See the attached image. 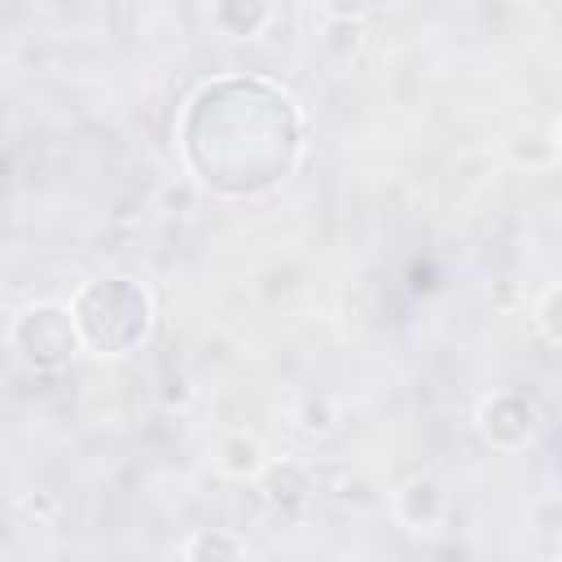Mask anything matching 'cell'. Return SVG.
<instances>
[{"mask_svg":"<svg viewBox=\"0 0 562 562\" xmlns=\"http://www.w3.org/2000/svg\"><path fill=\"white\" fill-rule=\"evenodd\" d=\"M255 487H259V496H263L268 509H277V514H299V509L307 505V496H312V470H307L303 461H268V465L259 470Z\"/></svg>","mask_w":562,"mask_h":562,"instance_id":"obj_5","label":"cell"},{"mask_svg":"<svg viewBox=\"0 0 562 562\" xmlns=\"http://www.w3.org/2000/svg\"><path fill=\"white\" fill-rule=\"evenodd\" d=\"M180 154L211 193L259 198L299 167L303 114L268 79H215L193 92L180 119Z\"/></svg>","mask_w":562,"mask_h":562,"instance_id":"obj_1","label":"cell"},{"mask_svg":"<svg viewBox=\"0 0 562 562\" xmlns=\"http://www.w3.org/2000/svg\"><path fill=\"white\" fill-rule=\"evenodd\" d=\"M83 347L97 356H127L154 329V294L136 277H97L83 281L70 299Z\"/></svg>","mask_w":562,"mask_h":562,"instance_id":"obj_2","label":"cell"},{"mask_svg":"<svg viewBox=\"0 0 562 562\" xmlns=\"http://www.w3.org/2000/svg\"><path fill=\"white\" fill-rule=\"evenodd\" d=\"M540 430V408L518 391H496L479 404V435L496 452H522Z\"/></svg>","mask_w":562,"mask_h":562,"instance_id":"obj_4","label":"cell"},{"mask_svg":"<svg viewBox=\"0 0 562 562\" xmlns=\"http://www.w3.org/2000/svg\"><path fill=\"white\" fill-rule=\"evenodd\" d=\"M268 465L263 457V443L246 430H228L220 443H215V470L224 479H259V470Z\"/></svg>","mask_w":562,"mask_h":562,"instance_id":"obj_8","label":"cell"},{"mask_svg":"<svg viewBox=\"0 0 562 562\" xmlns=\"http://www.w3.org/2000/svg\"><path fill=\"white\" fill-rule=\"evenodd\" d=\"M290 422H294V430H299V435H307V439H321V435H329V430H334L338 413H334V404H329L325 395H303V400L294 404Z\"/></svg>","mask_w":562,"mask_h":562,"instance_id":"obj_10","label":"cell"},{"mask_svg":"<svg viewBox=\"0 0 562 562\" xmlns=\"http://www.w3.org/2000/svg\"><path fill=\"white\" fill-rule=\"evenodd\" d=\"M395 514L404 527H435L443 518V487L435 479H408L395 492Z\"/></svg>","mask_w":562,"mask_h":562,"instance_id":"obj_7","label":"cell"},{"mask_svg":"<svg viewBox=\"0 0 562 562\" xmlns=\"http://www.w3.org/2000/svg\"><path fill=\"white\" fill-rule=\"evenodd\" d=\"M558 162H562V123H558Z\"/></svg>","mask_w":562,"mask_h":562,"instance_id":"obj_15","label":"cell"},{"mask_svg":"<svg viewBox=\"0 0 562 562\" xmlns=\"http://www.w3.org/2000/svg\"><path fill=\"white\" fill-rule=\"evenodd\" d=\"M246 553V540L228 536V531H215V527H202L193 531L184 544H180V558L189 562H206V558H241Z\"/></svg>","mask_w":562,"mask_h":562,"instance_id":"obj_9","label":"cell"},{"mask_svg":"<svg viewBox=\"0 0 562 562\" xmlns=\"http://www.w3.org/2000/svg\"><path fill=\"white\" fill-rule=\"evenodd\" d=\"M9 347L31 373H57L83 351V334L70 303H26L9 321Z\"/></svg>","mask_w":562,"mask_h":562,"instance_id":"obj_3","label":"cell"},{"mask_svg":"<svg viewBox=\"0 0 562 562\" xmlns=\"http://www.w3.org/2000/svg\"><path fill=\"white\" fill-rule=\"evenodd\" d=\"M325 18H342V22H364L373 13L378 0H316Z\"/></svg>","mask_w":562,"mask_h":562,"instance_id":"obj_13","label":"cell"},{"mask_svg":"<svg viewBox=\"0 0 562 562\" xmlns=\"http://www.w3.org/2000/svg\"><path fill=\"white\" fill-rule=\"evenodd\" d=\"M514 162H544V158H558V140H540V136H522L514 140Z\"/></svg>","mask_w":562,"mask_h":562,"instance_id":"obj_14","label":"cell"},{"mask_svg":"<svg viewBox=\"0 0 562 562\" xmlns=\"http://www.w3.org/2000/svg\"><path fill=\"white\" fill-rule=\"evenodd\" d=\"M536 329L553 347H562V285H553V290L540 294V303H536Z\"/></svg>","mask_w":562,"mask_h":562,"instance_id":"obj_12","label":"cell"},{"mask_svg":"<svg viewBox=\"0 0 562 562\" xmlns=\"http://www.w3.org/2000/svg\"><path fill=\"white\" fill-rule=\"evenodd\" d=\"M321 44H325V53H329L334 61H351V57L360 53V44H364V31H360V22L325 18V35H321Z\"/></svg>","mask_w":562,"mask_h":562,"instance_id":"obj_11","label":"cell"},{"mask_svg":"<svg viewBox=\"0 0 562 562\" xmlns=\"http://www.w3.org/2000/svg\"><path fill=\"white\" fill-rule=\"evenodd\" d=\"M211 22L228 40H255L272 22V0H211Z\"/></svg>","mask_w":562,"mask_h":562,"instance_id":"obj_6","label":"cell"}]
</instances>
